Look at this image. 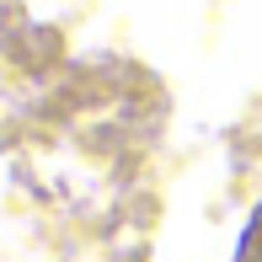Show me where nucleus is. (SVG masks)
Here are the masks:
<instances>
[{
  "instance_id": "f257e3e1",
  "label": "nucleus",
  "mask_w": 262,
  "mask_h": 262,
  "mask_svg": "<svg viewBox=\"0 0 262 262\" xmlns=\"http://www.w3.org/2000/svg\"><path fill=\"white\" fill-rule=\"evenodd\" d=\"M235 262H262V204L252 209V220H246V230H241V246H235Z\"/></svg>"
}]
</instances>
